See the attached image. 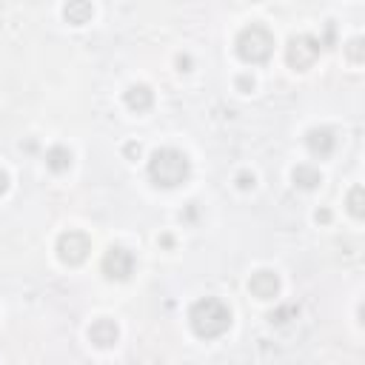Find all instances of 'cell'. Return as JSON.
I'll return each mask as SVG.
<instances>
[{
	"instance_id": "cell-2",
	"label": "cell",
	"mask_w": 365,
	"mask_h": 365,
	"mask_svg": "<svg viewBox=\"0 0 365 365\" xmlns=\"http://www.w3.org/2000/svg\"><path fill=\"white\" fill-rule=\"evenodd\" d=\"M188 171H191V163L177 148H157L148 160V177L154 180V185H163V188H174L185 182Z\"/></svg>"
},
{
	"instance_id": "cell-5",
	"label": "cell",
	"mask_w": 365,
	"mask_h": 365,
	"mask_svg": "<svg viewBox=\"0 0 365 365\" xmlns=\"http://www.w3.org/2000/svg\"><path fill=\"white\" fill-rule=\"evenodd\" d=\"M88 251H91V242H88V237L80 234V231H66V234H60V240H57V257H60L66 265H80V262L88 257Z\"/></svg>"
},
{
	"instance_id": "cell-6",
	"label": "cell",
	"mask_w": 365,
	"mask_h": 365,
	"mask_svg": "<svg viewBox=\"0 0 365 365\" xmlns=\"http://www.w3.org/2000/svg\"><path fill=\"white\" fill-rule=\"evenodd\" d=\"M134 271V254L123 245H111L103 257V274L108 279H128Z\"/></svg>"
},
{
	"instance_id": "cell-21",
	"label": "cell",
	"mask_w": 365,
	"mask_h": 365,
	"mask_svg": "<svg viewBox=\"0 0 365 365\" xmlns=\"http://www.w3.org/2000/svg\"><path fill=\"white\" fill-rule=\"evenodd\" d=\"M328 217H331L328 211H317V220H322V222H328Z\"/></svg>"
},
{
	"instance_id": "cell-11",
	"label": "cell",
	"mask_w": 365,
	"mask_h": 365,
	"mask_svg": "<svg viewBox=\"0 0 365 365\" xmlns=\"http://www.w3.org/2000/svg\"><path fill=\"white\" fill-rule=\"evenodd\" d=\"M46 165H48L54 174L68 171V165H71V151H68L66 145H51V148L46 151Z\"/></svg>"
},
{
	"instance_id": "cell-16",
	"label": "cell",
	"mask_w": 365,
	"mask_h": 365,
	"mask_svg": "<svg viewBox=\"0 0 365 365\" xmlns=\"http://www.w3.org/2000/svg\"><path fill=\"white\" fill-rule=\"evenodd\" d=\"M237 185H240V188H251V185H254V174H248V171H242V174L237 177Z\"/></svg>"
},
{
	"instance_id": "cell-7",
	"label": "cell",
	"mask_w": 365,
	"mask_h": 365,
	"mask_svg": "<svg viewBox=\"0 0 365 365\" xmlns=\"http://www.w3.org/2000/svg\"><path fill=\"white\" fill-rule=\"evenodd\" d=\"M248 291L257 297V299H274L277 291H279V277L274 271H257L251 274L248 279Z\"/></svg>"
},
{
	"instance_id": "cell-17",
	"label": "cell",
	"mask_w": 365,
	"mask_h": 365,
	"mask_svg": "<svg viewBox=\"0 0 365 365\" xmlns=\"http://www.w3.org/2000/svg\"><path fill=\"white\" fill-rule=\"evenodd\" d=\"M237 86H240L242 91H251V88H254V80H251V77H240V80H237Z\"/></svg>"
},
{
	"instance_id": "cell-14",
	"label": "cell",
	"mask_w": 365,
	"mask_h": 365,
	"mask_svg": "<svg viewBox=\"0 0 365 365\" xmlns=\"http://www.w3.org/2000/svg\"><path fill=\"white\" fill-rule=\"evenodd\" d=\"M348 211L354 217H362L365 214V202H362V185H354L351 194H348Z\"/></svg>"
},
{
	"instance_id": "cell-3",
	"label": "cell",
	"mask_w": 365,
	"mask_h": 365,
	"mask_svg": "<svg viewBox=\"0 0 365 365\" xmlns=\"http://www.w3.org/2000/svg\"><path fill=\"white\" fill-rule=\"evenodd\" d=\"M274 51V37L268 29L262 26H245L240 34H237V54L245 60V63H262L268 60Z\"/></svg>"
},
{
	"instance_id": "cell-8",
	"label": "cell",
	"mask_w": 365,
	"mask_h": 365,
	"mask_svg": "<svg viewBox=\"0 0 365 365\" xmlns=\"http://www.w3.org/2000/svg\"><path fill=\"white\" fill-rule=\"evenodd\" d=\"M305 143H308V151H311V154H317V157H328V154L334 151L336 137H334L331 128H311L308 137H305Z\"/></svg>"
},
{
	"instance_id": "cell-4",
	"label": "cell",
	"mask_w": 365,
	"mask_h": 365,
	"mask_svg": "<svg viewBox=\"0 0 365 365\" xmlns=\"http://www.w3.org/2000/svg\"><path fill=\"white\" fill-rule=\"evenodd\" d=\"M319 57V40H314L311 34H297L288 40V48H285V60L291 68L297 71H305L308 66H314V60Z\"/></svg>"
},
{
	"instance_id": "cell-1",
	"label": "cell",
	"mask_w": 365,
	"mask_h": 365,
	"mask_svg": "<svg viewBox=\"0 0 365 365\" xmlns=\"http://www.w3.org/2000/svg\"><path fill=\"white\" fill-rule=\"evenodd\" d=\"M188 322L194 328L197 336H205V339H214L220 334L228 331L231 325V311L222 299H214V297H205V299H197L188 311Z\"/></svg>"
},
{
	"instance_id": "cell-13",
	"label": "cell",
	"mask_w": 365,
	"mask_h": 365,
	"mask_svg": "<svg viewBox=\"0 0 365 365\" xmlns=\"http://www.w3.org/2000/svg\"><path fill=\"white\" fill-rule=\"evenodd\" d=\"M294 182L299 188H317L322 182V174L314 168V165H297L294 168Z\"/></svg>"
},
{
	"instance_id": "cell-19",
	"label": "cell",
	"mask_w": 365,
	"mask_h": 365,
	"mask_svg": "<svg viewBox=\"0 0 365 365\" xmlns=\"http://www.w3.org/2000/svg\"><path fill=\"white\" fill-rule=\"evenodd\" d=\"M6 188H9V177L6 171H0V194H6Z\"/></svg>"
},
{
	"instance_id": "cell-9",
	"label": "cell",
	"mask_w": 365,
	"mask_h": 365,
	"mask_svg": "<svg viewBox=\"0 0 365 365\" xmlns=\"http://www.w3.org/2000/svg\"><path fill=\"white\" fill-rule=\"evenodd\" d=\"M88 336H91L94 345L111 348V345L117 342V325H114V319H97V322L88 328Z\"/></svg>"
},
{
	"instance_id": "cell-12",
	"label": "cell",
	"mask_w": 365,
	"mask_h": 365,
	"mask_svg": "<svg viewBox=\"0 0 365 365\" xmlns=\"http://www.w3.org/2000/svg\"><path fill=\"white\" fill-rule=\"evenodd\" d=\"M63 14H66V20H68V23L83 26V23H88V17L94 14V9H91V3L77 0V3H68V6L63 9Z\"/></svg>"
},
{
	"instance_id": "cell-18",
	"label": "cell",
	"mask_w": 365,
	"mask_h": 365,
	"mask_svg": "<svg viewBox=\"0 0 365 365\" xmlns=\"http://www.w3.org/2000/svg\"><path fill=\"white\" fill-rule=\"evenodd\" d=\"M125 154H128V157H140V143H128V145H125Z\"/></svg>"
},
{
	"instance_id": "cell-15",
	"label": "cell",
	"mask_w": 365,
	"mask_h": 365,
	"mask_svg": "<svg viewBox=\"0 0 365 365\" xmlns=\"http://www.w3.org/2000/svg\"><path fill=\"white\" fill-rule=\"evenodd\" d=\"M348 57H351L354 63H359V60H362V40H359V37L348 43Z\"/></svg>"
},
{
	"instance_id": "cell-20",
	"label": "cell",
	"mask_w": 365,
	"mask_h": 365,
	"mask_svg": "<svg viewBox=\"0 0 365 365\" xmlns=\"http://www.w3.org/2000/svg\"><path fill=\"white\" fill-rule=\"evenodd\" d=\"M177 63H180V68H182V71H188V66H191V60H188V57H177Z\"/></svg>"
},
{
	"instance_id": "cell-10",
	"label": "cell",
	"mask_w": 365,
	"mask_h": 365,
	"mask_svg": "<svg viewBox=\"0 0 365 365\" xmlns=\"http://www.w3.org/2000/svg\"><path fill=\"white\" fill-rule=\"evenodd\" d=\"M151 103H154V94H151V88L143 86V83H137V86H131V88L125 91V106H128L131 111H148Z\"/></svg>"
}]
</instances>
